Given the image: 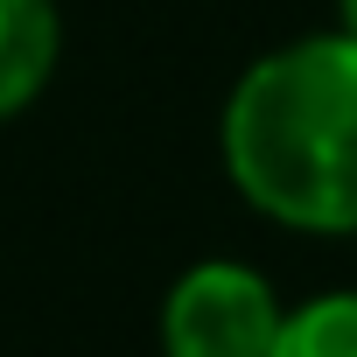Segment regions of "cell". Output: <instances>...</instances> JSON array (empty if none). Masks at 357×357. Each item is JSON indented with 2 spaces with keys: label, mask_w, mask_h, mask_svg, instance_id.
<instances>
[{
  "label": "cell",
  "mask_w": 357,
  "mask_h": 357,
  "mask_svg": "<svg viewBox=\"0 0 357 357\" xmlns=\"http://www.w3.org/2000/svg\"><path fill=\"white\" fill-rule=\"evenodd\" d=\"M218 154L245 211L308 238H357V36H301L238 70Z\"/></svg>",
  "instance_id": "cell-1"
},
{
  "label": "cell",
  "mask_w": 357,
  "mask_h": 357,
  "mask_svg": "<svg viewBox=\"0 0 357 357\" xmlns=\"http://www.w3.org/2000/svg\"><path fill=\"white\" fill-rule=\"evenodd\" d=\"M280 322L287 308L259 266L197 259L161 294V357H273Z\"/></svg>",
  "instance_id": "cell-2"
},
{
  "label": "cell",
  "mask_w": 357,
  "mask_h": 357,
  "mask_svg": "<svg viewBox=\"0 0 357 357\" xmlns=\"http://www.w3.org/2000/svg\"><path fill=\"white\" fill-rule=\"evenodd\" d=\"M63 63L56 0H0V119H22Z\"/></svg>",
  "instance_id": "cell-3"
},
{
  "label": "cell",
  "mask_w": 357,
  "mask_h": 357,
  "mask_svg": "<svg viewBox=\"0 0 357 357\" xmlns=\"http://www.w3.org/2000/svg\"><path fill=\"white\" fill-rule=\"evenodd\" d=\"M273 357H357V287H329L287 308Z\"/></svg>",
  "instance_id": "cell-4"
},
{
  "label": "cell",
  "mask_w": 357,
  "mask_h": 357,
  "mask_svg": "<svg viewBox=\"0 0 357 357\" xmlns=\"http://www.w3.org/2000/svg\"><path fill=\"white\" fill-rule=\"evenodd\" d=\"M336 29H343V36H357V0H336Z\"/></svg>",
  "instance_id": "cell-5"
}]
</instances>
